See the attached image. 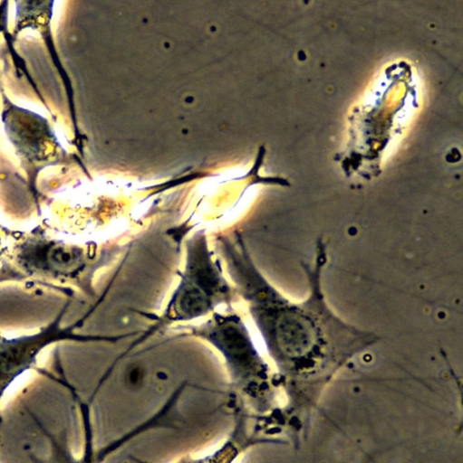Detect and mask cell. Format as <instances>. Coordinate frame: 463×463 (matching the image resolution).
I'll return each mask as SVG.
<instances>
[{
  "instance_id": "cell-1",
  "label": "cell",
  "mask_w": 463,
  "mask_h": 463,
  "mask_svg": "<svg viewBox=\"0 0 463 463\" xmlns=\"http://www.w3.org/2000/svg\"><path fill=\"white\" fill-rule=\"evenodd\" d=\"M237 242L223 246L225 258L277 367V382L293 402H314L338 370L381 337L344 321L328 305L322 283L327 246L322 236L313 260L302 262L308 292L301 301L290 300L273 286L243 241Z\"/></svg>"
},
{
  "instance_id": "cell-2",
  "label": "cell",
  "mask_w": 463,
  "mask_h": 463,
  "mask_svg": "<svg viewBox=\"0 0 463 463\" xmlns=\"http://www.w3.org/2000/svg\"><path fill=\"white\" fill-rule=\"evenodd\" d=\"M100 263L96 248L58 237L47 224L28 231L7 228L0 253V284L17 282L28 289L67 297L77 290L90 294Z\"/></svg>"
},
{
  "instance_id": "cell-3",
  "label": "cell",
  "mask_w": 463,
  "mask_h": 463,
  "mask_svg": "<svg viewBox=\"0 0 463 463\" xmlns=\"http://www.w3.org/2000/svg\"><path fill=\"white\" fill-rule=\"evenodd\" d=\"M195 334L210 342L224 357L230 383L251 407L255 418L271 410L273 387L277 382L256 350L244 324L236 315L217 314L194 328Z\"/></svg>"
},
{
  "instance_id": "cell-4",
  "label": "cell",
  "mask_w": 463,
  "mask_h": 463,
  "mask_svg": "<svg viewBox=\"0 0 463 463\" xmlns=\"http://www.w3.org/2000/svg\"><path fill=\"white\" fill-rule=\"evenodd\" d=\"M231 297V288L198 233L187 245L183 276L169 301L162 323L189 320L208 314Z\"/></svg>"
},
{
  "instance_id": "cell-5",
  "label": "cell",
  "mask_w": 463,
  "mask_h": 463,
  "mask_svg": "<svg viewBox=\"0 0 463 463\" xmlns=\"http://www.w3.org/2000/svg\"><path fill=\"white\" fill-rule=\"evenodd\" d=\"M65 304L52 322L33 334L6 337L0 333V424L3 421L1 402L9 386L24 373L35 368L37 359L47 346L63 341H110L115 337L87 335L75 332L84 317L67 326L62 319L68 308Z\"/></svg>"
},
{
  "instance_id": "cell-6",
  "label": "cell",
  "mask_w": 463,
  "mask_h": 463,
  "mask_svg": "<svg viewBox=\"0 0 463 463\" xmlns=\"http://www.w3.org/2000/svg\"><path fill=\"white\" fill-rule=\"evenodd\" d=\"M249 419L250 414L245 408L236 410L232 430L219 448L200 458L183 456L176 463H234L248 449L271 442V439L261 437L255 430L252 433L249 431ZM130 458L135 463H150L133 456H130Z\"/></svg>"
}]
</instances>
